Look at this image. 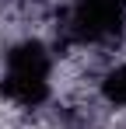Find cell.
<instances>
[{"label": "cell", "instance_id": "cell-1", "mask_svg": "<svg viewBox=\"0 0 126 129\" xmlns=\"http://www.w3.org/2000/svg\"><path fill=\"white\" fill-rule=\"evenodd\" d=\"M95 98L112 112H126V59L109 63L95 77Z\"/></svg>", "mask_w": 126, "mask_h": 129}]
</instances>
